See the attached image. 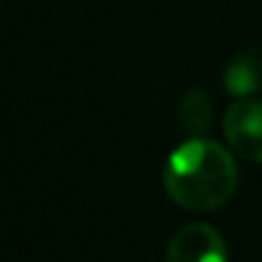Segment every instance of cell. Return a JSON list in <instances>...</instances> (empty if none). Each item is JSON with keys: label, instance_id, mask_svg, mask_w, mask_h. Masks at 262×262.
<instances>
[{"label": "cell", "instance_id": "obj_1", "mask_svg": "<svg viewBox=\"0 0 262 262\" xmlns=\"http://www.w3.org/2000/svg\"><path fill=\"white\" fill-rule=\"evenodd\" d=\"M239 170L231 152L213 139H185L167 160L162 185L185 211H216L236 190Z\"/></svg>", "mask_w": 262, "mask_h": 262}, {"label": "cell", "instance_id": "obj_2", "mask_svg": "<svg viewBox=\"0 0 262 262\" xmlns=\"http://www.w3.org/2000/svg\"><path fill=\"white\" fill-rule=\"evenodd\" d=\"M224 137L236 157L262 165V100H234L224 116Z\"/></svg>", "mask_w": 262, "mask_h": 262}, {"label": "cell", "instance_id": "obj_3", "mask_svg": "<svg viewBox=\"0 0 262 262\" xmlns=\"http://www.w3.org/2000/svg\"><path fill=\"white\" fill-rule=\"evenodd\" d=\"M165 262H229L224 236L203 221L185 224L167 244Z\"/></svg>", "mask_w": 262, "mask_h": 262}, {"label": "cell", "instance_id": "obj_4", "mask_svg": "<svg viewBox=\"0 0 262 262\" xmlns=\"http://www.w3.org/2000/svg\"><path fill=\"white\" fill-rule=\"evenodd\" d=\"M224 90L242 100L262 90V49H244L224 67Z\"/></svg>", "mask_w": 262, "mask_h": 262}, {"label": "cell", "instance_id": "obj_5", "mask_svg": "<svg viewBox=\"0 0 262 262\" xmlns=\"http://www.w3.org/2000/svg\"><path fill=\"white\" fill-rule=\"evenodd\" d=\"M178 123L188 139H198L213 123V103L206 90L190 88L178 103Z\"/></svg>", "mask_w": 262, "mask_h": 262}]
</instances>
